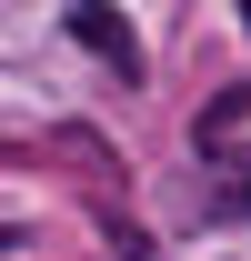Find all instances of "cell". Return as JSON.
<instances>
[{
  "label": "cell",
  "instance_id": "5",
  "mask_svg": "<svg viewBox=\"0 0 251 261\" xmlns=\"http://www.w3.org/2000/svg\"><path fill=\"white\" fill-rule=\"evenodd\" d=\"M231 10H241V31H251V0H231Z\"/></svg>",
  "mask_w": 251,
  "mask_h": 261
},
{
  "label": "cell",
  "instance_id": "4",
  "mask_svg": "<svg viewBox=\"0 0 251 261\" xmlns=\"http://www.w3.org/2000/svg\"><path fill=\"white\" fill-rule=\"evenodd\" d=\"M0 251H20V231H10V221H0Z\"/></svg>",
  "mask_w": 251,
  "mask_h": 261
},
{
  "label": "cell",
  "instance_id": "3",
  "mask_svg": "<svg viewBox=\"0 0 251 261\" xmlns=\"http://www.w3.org/2000/svg\"><path fill=\"white\" fill-rule=\"evenodd\" d=\"M241 121H251V91H221L211 111H201V151H211V141H231Z\"/></svg>",
  "mask_w": 251,
  "mask_h": 261
},
{
  "label": "cell",
  "instance_id": "2",
  "mask_svg": "<svg viewBox=\"0 0 251 261\" xmlns=\"http://www.w3.org/2000/svg\"><path fill=\"white\" fill-rule=\"evenodd\" d=\"M201 221H251V161H221V181L201 191Z\"/></svg>",
  "mask_w": 251,
  "mask_h": 261
},
{
  "label": "cell",
  "instance_id": "1",
  "mask_svg": "<svg viewBox=\"0 0 251 261\" xmlns=\"http://www.w3.org/2000/svg\"><path fill=\"white\" fill-rule=\"evenodd\" d=\"M70 40H81L91 61H111L121 81H141V40H131V20H121V10H101V0H81V10H70Z\"/></svg>",
  "mask_w": 251,
  "mask_h": 261
}]
</instances>
